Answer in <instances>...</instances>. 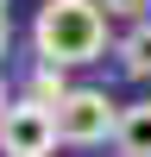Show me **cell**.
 <instances>
[{
	"mask_svg": "<svg viewBox=\"0 0 151 157\" xmlns=\"http://www.w3.org/2000/svg\"><path fill=\"white\" fill-rule=\"evenodd\" d=\"M107 25L113 13L101 0H44L32 19V50L38 63H57V69H88L107 57Z\"/></svg>",
	"mask_w": 151,
	"mask_h": 157,
	"instance_id": "obj_1",
	"label": "cell"
},
{
	"mask_svg": "<svg viewBox=\"0 0 151 157\" xmlns=\"http://www.w3.org/2000/svg\"><path fill=\"white\" fill-rule=\"evenodd\" d=\"M57 132L69 151H95V145H113L120 132V101L107 88H69L57 101Z\"/></svg>",
	"mask_w": 151,
	"mask_h": 157,
	"instance_id": "obj_2",
	"label": "cell"
},
{
	"mask_svg": "<svg viewBox=\"0 0 151 157\" xmlns=\"http://www.w3.org/2000/svg\"><path fill=\"white\" fill-rule=\"evenodd\" d=\"M63 145L57 132V107H38V101H13L0 113V157H50Z\"/></svg>",
	"mask_w": 151,
	"mask_h": 157,
	"instance_id": "obj_3",
	"label": "cell"
},
{
	"mask_svg": "<svg viewBox=\"0 0 151 157\" xmlns=\"http://www.w3.org/2000/svg\"><path fill=\"white\" fill-rule=\"evenodd\" d=\"M113 157H151V101H126V107H120Z\"/></svg>",
	"mask_w": 151,
	"mask_h": 157,
	"instance_id": "obj_4",
	"label": "cell"
},
{
	"mask_svg": "<svg viewBox=\"0 0 151 157\" xmlns=\"http://www.w3.org/2000/svg\"><path fill=\"white\" fill-rule=\"evenodd\" d=\"M113 57L132 82H151V19H132L120 38H113Z\"/></svg>",
	"mask_w": 151,
	"mask_h": 157,
	"instance_id": "obj_5",
	"label": "cell"
},
{
	"mask_svg": "<svg viewBox=\"0 0 151 157\" xmlns=\"http://www.w3.org/2000/svg\"><path fill=\"white\" fill-rule=\"evenodd\" d=\"M69 88H76L69 69H57V63H32V75H25V101H38V107H57Z\"/></svg>",
	"mask_w": 151,
	"mask_h": 157,
	"instance_id": "obj_6",
	"label": "cell"
},
{
	"mask_svg": "<svg viewBox=\"0 0 151 157\" xmlns=\"http://www.w3.org/2000/svg\"><path fill=\"white\" fill-rule=\"evenodd\" d=\"M101 6H107L113 19H126V25H132V19H151V0H101Z\"/></svg>",
	"mask_w": 151,
	"mask_h": 157,
	"instance_id": "obj_7",
	"label": "cell"
},
{
	"mask_svg": "<svg viewBox=\"0 0 151 157\" xmlns=\"http://www.w3.org/2000/svg\"><path fill=\"white\" fill-rule=\"evenodd\" d=\"M6 44H13V19H6V6H0V57H6Z\"/></svg>",
	"mask_w": 151,
	"mask_h": 157,
	"instance_id": "obj_8",
	"label": "cell"
},
{
	"mask_svg": "<svg viewBox=\"0 0 151 157\" xmlns=\"http://www.w3.org/2000/svg\"><path fill=\"white\" fill-rule=\"evenodd\" d=\"M6 107H13V101H6V82H0V113H6Z\"/></svg>",
	"mask_w": 151,
	"mask_h": 157,
	"instance_id": "obj_9",
	"label": "cell"
},
{
	"mask_svg": "<svg viewBox=\"0 0 151 157\" xmlns=\"http://www.w3.org/2000/svg\"><path fill=\"white\" fill-rule=\"evenodd\" d=\"M0 6H6V0H0Z\"/></svg>",
	"mask_w": 151,
	"mask_h": 157,
	"instance_id": "obj_10",
	"label": "cell"
}]
</instances>
